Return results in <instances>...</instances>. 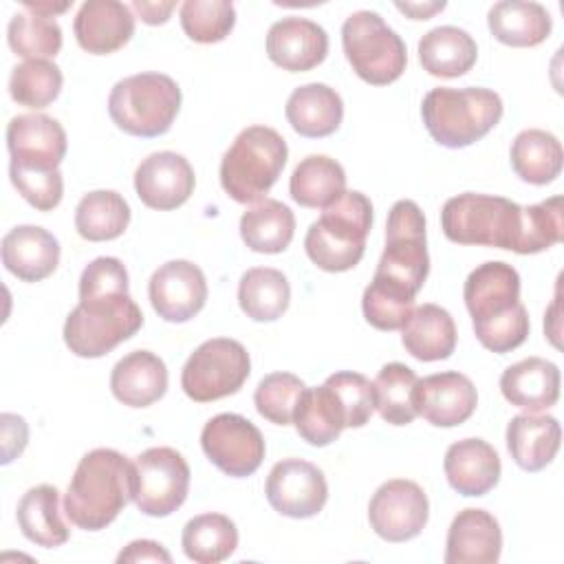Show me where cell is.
<instances>
[{
    "label": "cell",
    "instance_id": "obj_1",
    "mask_svg": "<svg viewBox=\"0 0 564 564\" xmlns=\"http://www.w3.org/2000/svg\"><path fill=\"white\" fill-rule=\"evenodd\" d=\"M119 258H95L79 278V304L64 322V344L84 359L108 355L143 326V313L128 291Z\"/></svg>",
    "mask_w": 564,
    "mask_h": 564
},
{
    "label": "cell",
    "instance_id": "obj_2",
    "mask_svg": "<svg viewBox=\"0 0 564 564\" xmlns=\"http://www.w3.org/2000/svg\"><path fill=\"white\" fill-rule=\"evenodd\" d=\"M463 300L476 339L487 350L505 355L524 344L531 324L520 302V275L511 264L500 260L478 264L465 280Z\"/></svg>",
    "mask_w": 564,
    "mask_h": 564
},
{
    "label": "cell",
    "instance_id": "obj_3",
    "mask_svg": "<svg viewBox=\"0 0 564 564\" xmlns=\"http://www.w3.org/2000/svg\"><path fill=\"white\" fill-rule=\"evenodd\" d=\"M132 500V463L117 449L82 456L64 496L66 518L84 531L106 529Z\"/></svg>",
    "mask_w": 564,
    "mask_h": 564
},
{
    "label": "cell",
    "instance_id": "obj_4",
    "mask_svg": "<svg viewBox=\"0 0 564 564\" xmlns=\"http://www.w3.org/2000/svg\"><path fill=\"white\" fill-rule=\"evenodd\" d=\"M372 227V203L361 192H344L335 203L322 209L304 236V249L311 262L328 273L350 271L366 251V238Z\"/></svg>",
    "mask_w": 564,
    "mask_h": 564
},
{
    "label": "cell",
    "instance_id": "obj_5",
    "mask_svg": "<svg viewBox=\"0 0 564 564\" xmlns=\"http://www.w3.org/2000/svg\"><path fill=\"white\" fill-rule=\"evenodd\" d=\"M421 117L438 145L467 148L498 126L502 99L498 93L480 86H438L423 97Z\"/></svg>",
    "mask_w": 564,
    "mask_h": 564
},
{
    "label": "cell",
    "instance_id": "obj_6",
    "mask_svg": "<svg viewBox=\"0 0 564 564\" xmlns=\"http://www.w3.org/2000/svg\"><path fill=\"white\" fill-rule=\"evenodd\" d=\"M430 273L425 242V216L414 200H397L388 212L386 247L372 275V284L414 300Z\"/></svg>",
    "mask_w": 564,
    "mask_h": 564
},
{
    "label": "cell",
    "instance_id": "obj_7",
    "mask_svg": "<svg viewBox=\"0 0 564 564\" xmlns=\"http://www.w3.org/2000/svg\"><path fill=\"white\" fill-rule=\"evenodd\" d=\"M441 229L456 245H480L520 253L522 207L505 196L465 192L445 200Z\"/></svg>",
    "mask_w": 564,
    "mask_h": 564
},
{
    "label": "cell",
    "instance_id": "obj_8",
    "mask_svg": "<svg viewBox=\"0 0 564 564\" xmlns=\"http://www.w3.org/2000/svg\"><path fill=\"white\" fill-rule=\"evenodd\" d=\"M284 137L269 126L245 128L220 161V185L236 203H256L275 185L286 165Z\"/></svg>",
    "mask_w": 564,
    "mask_h": 564
},
{
    "label": "cell",
    "instance_id": "obj_9",
    "mask_svg": "<svg viewBox=\"0 0 564 564\" xmlns=\"http://www.w3.org/2000/svg\"><path fill=\"white\" fill-rule=\"evenodd\" d=\"M181 110V88L163 73H137L119 79L108 97L115 126L132 137L165 134Z\"/></svg>",
    "mask_w": 564,
    "mask_h": 564
},
{
    "label": "cell",
    "instance_id": "obj_10",
    "mask_svg": "<svg viewBox=\"0 0 564 564\" xmlns=\"http://www.w3.org/2000/svg\"><path fill=\"white\" fill-rule=\"evenodd\" d=\"M341 46L357 77L372 86L397 82L408 64V51L401 35L390 29L379 13L368 9L346 18L341 24Z\"/></svg>",
    "mask_w": 564,
    "mask_h": 564
},
{
    "label": "cell",
    "instance_id": "obj_11",
    "mask_svg": "<svg viewBox=\"0 0 564 564\" xmlns=\"http://www.w3.org/2000/svg\"><path fill=\"white\" fill-rule=\"evenodd\" d=\"M247 348L229 337L203 341L181 370V388L196 403H209L236 394L249 379Z\"/></svg>",
    "mask_w": 564,
    "mask_h": 564
},
{
    "label": "cell",
    "instance_id": "obj_12",
    "mask_svg": "<svg viewBox=\"0 0 564 564\" xmlns=\"http://www.w3.org/2000/svg\"><path fill=\"white\" fill-rule=\"evenodd\" d=\"M189 465L172 447H150L132 463V500L152 518L174 513L189 491Z\"/></svg>",
    "mask_w": 564,
    "mask_h": 564
},
{
    "label": "cell",
    "instance_id": "obj_13",
    "mask_svg": "<svg viewBox=\"0 0 564 564\" xmlns=\"http://www.w3.org/2000/svg\"><path fill=\"white\" fill-rule=\"evenodd\" d=\"M200 447L212 465L231 478L251 476L264 460V438L245 416L223 412L212 416L200 432Z\"/></svg>",
    "mask_w": 564,
    "mask_h": 564
},
{
    "label": "cell",
    "instance_id": "obj_14",
    "mask_svg": "<svg viewBox=\"0 0 564 564\" xmlns=\"http://www.w3.org/2000/svg\"><path fill=\"white\" fill-rule=\"evenodd\" d=\"M430 516V502L421 485L405 478L383 482L370 498L368 520L372 531L386 542L416 538Z\"/></svg>",
    "mask_w": 564,
    "mask_h": 564
},
{
    "label": "cell",
    "instance_id": "obj_15",
    "mask_svg": "<svg viewBox=\"0 0 564 564\" xmlns=\"http://www.w3.org/2000/svg\"><path fill=\"white\" fill-rule=\"evenodd\" d=\"M269 505L295 520L317 516L328 500V485L322 469L302 458H284L275 463L264 482Z\"/></svg>",
    "mask_w": 564,
    "mask_h": 564
},
{
    "label": "cell",
    "instance_id": "obj_16",
    "mask_svg": "<svg viewBox=\"0 0 564 564\" xmlns=\"http://www.w3.org/2000/svg\"><path fill=\"white\" fill-rule=\"evenodd\" d=\"M148 295L161 319L183 324L203 311L207 302V280L198 264L170 260L152 273Z\"/></svg>",
    "mask_w": 564,
    "mask_h": 564
},
{
    "label": "cell",
    "instance_id": "obj_17",
    "mask_svg": "<svg viewBox=\"0 0 564 564\" xmlns=\"http://www.w3.org/2000/svg\"><path fill=\"white\" fill-rule=\"evenodd\" d=\"M196 185L189 161L172 150L148 154L134 172V189L139 200L159 212H170L187 203Z\"/></svg>",
    "mask_w": 564,
    "mask_h": 564
},
{
    "label": "cell",
    "instance_id": "obj_18",
    "mask_svg": "<svg viewBox=\"0 0 564 564\" xmlns=\"http://www.w3.org/2000/svg\"><path fill=\"white\" fill-rule=\"evenodd\" d=\"M66 132L62 123L48 115H18L7 126L9 165L26 170H59L66 156Z\"/></svg>",
    "mask_w": 564,
    "mask_h": 564
},
{
    "label": "cell",
    "instance_id": "obj_19",
    "mask_svg": "<svg viewBox=\"0 0 564 564\" xmlns=\"http://www.w3.org/2000/svg\"><path fill=\"white\" fill-rule=\"evenodd\" d=\"M414 403L416 412L430 425L456 427L474 414L478 405V392L467 375L447 370L419 379Z\"/></svg>",
    "mask_w": 564,
    "mask_h": 564
},
{
    "label": "cell",
    "instance_id": "obj_20",
    "mask_svg": "<svg viewBox=\"0 0 564 564\" xmlns=\"http://www.w3.org/2000/svg\"><path fill=\"white\" fill-rule=\"evenodd\" d=\"M267 55L289 73L311 70L328 55V33L313 20L282 18L269 26Z\"/></svg>",
    "mask_w": 564,
    "mask_h": 564
},
{
    "label": "cell",
    "instance_id": "obj_21",
    "mask_svg": "<svg viewBox=\"0 0 564 564\" xmlns=\"http://www.w3.org/2000/svg\"><path fill=\"white\" fill-rule=\"evenodd\" d=\"M73 31L86 53L108 55L134 35V15L128 4L117 0H86L73 20Z\"/></svg>",
    "mask_w": 564,
    "mask_h": 564
},
{
    "label": "cell",
    "instance_id": "obj_22",
    "mask_svg": "<svg viewBox=\"0 0 564 564\" xmlns=\"http://www.w3.org/2000/svg\"><path fill=\"white\" fill-rule=\"evenodd\" d=\"M502 531L498 520L476 507L458 511L445 542V564H494L500 560Z\"/></svg>",
    "mask_w": 564,
    "mask_h": 564
},
{
    "label": "cell",
    "instance_id": "obj_23",
    "mask_svg": "<svg viewBox=\"0 0 564 564\" xmlns=\"http://www.w3.org/2000/svg\"><path fill=\"white\" fill-rule=\"evenodd\" d=\"M443 469L449 487L474 498L491 491L500 480V456L482 438H463L447 447Z\"/></svg>",
    "mask_w": 564,
    "mask_h": 564
},
{
    "label": "cell",
    "instance_id": "obj_24",
    "mask_svg": "<svg viewBox=\"0 0 564 564\" xmlns=\"http://www.w3.org/2000/svg\"><path fill=\"white\" fill-rule=\"evenodd\" d=\"M2 264L22 282H40L59 264L57 238L37 225H18L2 238Z\"/></svg>",
    "mask_w": 564,
    "mask_h": 564
},
{
    "label": "cell",
    "instance_id": "obj_25",
    "mask_svg": "<svg viewBox=\"0 0 564 564\" xmlns=\"http://www.w3.org/2000/svg\"><path fill=\"white\" fill-rule=\"evenodd\" d=\"M115 399L128 408H148L167 390L165 361L150 350H132L110 372Z\"/></svg>",
    "mask_w": 564,
    "mask_h": 564
},
{
    "label": "cell",
    "instance_id": "obj_26",
    "mask_svg": "<svg viewBox=\"0 0 564 564\" xmlns=\"http://www.w3.org/2000/svg\"><path fill=\"white\" fill-rule=\"evenodd\" d=\"M502 397L527 412L549 410L560 399V368L542 357H527L500 375Z\"/></svg>",
    "mask_w": 564,
    "mask_h": 564
},
{
    "label": "cell",
    "instance_id": "obj_27",
    "mask_svg": "<svg viewBox=\"0 0 564 564\" xmlns=\"http://www.w3.org/2000/svg\"><path fill=\"white\" fill-rule=\"evenodd\" d=\"M291 128L308 139H322L333 134L344 119V101L328 84L311 82L297 86L284 106Z\"/></svg>",
    "mask_w": 564,
    "mask_h": 564
},
{
    "label": "cell",
    "instance_id": "obj_28",
    "mask_svg": "<svg viewBox=\"0 0 564 564\" xmlns=\"http://www.w3.org/2000/svg\"><path fill=\"white\" fill-rule=\"evenodd\" d=\"M560 441V423L549 414H518L507 425V449L513 463L524 471L544 469L555 458Z\"/></svg>",
    "mask_w": 564,
    "mask_h": 564
},
{
    "label": "cell",
    "instance_id": "obj_29",
    "mask_svg": "<svg viewBox=\"0 0 564 564\" xmlns=\"http://www.w3.org/2000/svg\"><path fill=\"white\" fill-rule=\"evenodd\" d=\"M403 348L419 361L447 359L456 348V324L438 304H421L401 328Z\"/></svg>",
    "mask_w": 564,
    "mask_h": 564
},
{
    "label": "cell",
    "instance_id": "obj_30",
    "mask_svg": "<svg viewBox=\"0 0 564 564\" xmlns=\"http://www.w3.org/2000/svg\"><path fill=\"white\" fill-rule=\"evenodd\" d=\"M478 59L476 40L458 26L445 24L427 31L419 40V62L432 77H460Z\"/></svg>",
    "mask_w": 564,
    "mask_h": 564
},
{
    "label": "cell",
    "instance_id": "obj_31",
    "mask_svg": "<svg viewBox=\"0 0 564 564\" xmlns=\"http://www.w3.org/2000/svg\"><path fill=\"white\" fill-rule=\"evenodd\" d=\"M293 425L297 434L313 447H326L339 438L346 425V412L335 390L324 381L315 388H304L295 412Z\"/></svg>",
    "mask_w": 564,
    "mask_h": 564
},
{
    "label": "cell",
    "instance_id": "obj_32",
    "mask_svg": "<svg viewBox=\"0 0 564 564\" xmlns=\"http://www.w3.org/2000/svg\"><path fill=\"white\" fill-rule=\"evenodd\" d=\"M491 35L507 46H538L553 29V20L540 2L527 0H502L496 2L487 13Z\"/></svg>",
    "mask_w": 564,
    "mask_h": 564
},
{
    "label": "cell",
    "instance_id": "obj_33",
    "mask_svg": "<svg viewBox=\"0 0 564 564\" xmlns=\"http://www.w3.org/2000/svg\"><path fill=\"white\" fill-rule=\"evenodd\" d=\"M15 518L22 535L37 546L55 549L68 540V527L59 513V491L53 485L31 487L20 498Z\"/></svg>",
    "mask_w": 564,
    "mask_h": 564
},
{
    "label": "cell",
    "instance_id": "obj_34",
    "mask_svg": "<svg viewBox=\"0 0 564 564\" xmlns=\"http://www.w3.org/2000/svg\"><path fill=\"white\" fill-rule=\"evenodd\" d=\"M295 234V216L282 200L262 198L240 216V238L256 253H282Z\"/></svg>",
    "mask_w": 564,
    "mask_h": 564
},
{
    "label": "cell",
    "instance_id": "obj_35",
    "mask_svg": "<svg viewBox=\"0 0 564 564\" xmlns=\"http://www.w3.org/2000/svg\"><path fill=\"white\" fill-rule=\"evenodd\" d=\"M511 167L531 185H549L562 172V143L553 132L529 128L516 134L511 143Z\"/></svg>",
    "mask_w": 564,
    "mask_h": 564
},
{
    "label": "cell",
    "instance_id": "obj_36",
    "mask_svg": "<svg viewBox=\"0 0 564 564\" xmlns=\"http://www.w3.org/2000/svg\"><path fill=\"white\" fill-rule=\"evenodd\" d=\"M289 192L297 205L324 209L346 192V172L335 159L311 154L295 165Z\"/></svg>",
    "mask_w": 564,
    "mask_h": 564
},
{
    "label": "cell",
    "instance_id": "obj_37",
    "mask_svg": "<svg viewBox=\"0 0 564 564\" xmlns=\"http://www.w3.org/2000/svg\"><path fill=\"white\" fill-rule=\"evenodd\" d=\"M291 286L282 271L253 267L242 273L238 284V304L253 322H275L289 308Z\"/></svg>",
    "mask_w": 564,
    "mask_h": 564
},
{
    "label": "cell",
    "instance_id": "obj_38",
    "mask_svg": "<svg viewBox=\"0 0 564 564\" xmlns=\"http://www.w3.org/2000/svg\"><path fill=\"white\" fill-rule=\"evenodd\" d=\"M130 223V205L115 189H95L82 196L75 209V229L84 240L119 238Z\"/></svg>",
    "mask_w": 564,
    "mask_h": 564
},
{
    "label": "cell",
    "instance_id": "obj_39",
    "mask_svg": "<svg viewBox=\"0 0 564 564\" xmlns=\"http://www.w3.org/2000/svg\"><path fill=\"white\" fill-rule=\"evenodd\" d=\"M187 560L196 564H218L238 546V529L223 513H200L187 520L181 535Z\"/></svg>",
    "mask_w": 564,
    "mask_h": 564
},
{
    "label": "cell",
    "instance_id": "obj_40",
    "mask_svg": "<svg viewBox=\"0 0 564 564\" xmlns=\"http://www.w3.org/2000/svg\"><path fill=\"white\" fill-rule=\"evenodd\" d=\"M416 383V372L401 361H390L377 372L372 381L375 408L386 423L408 425L419 416L414 403Z\"/></svg>",
    "mask_w": 564,
    "mask_h": 564
},
{
    "label": "cell",
    "instance_id": "obj_41",
    "mask_svg": "<svg viewBox=\"0 0 564 564\" xmlns=\"http://www.w3.org/2000/svg\"><path fill=\"white\" fill-rule=\"evenodd\" d=\"M9 48L24 59H48L62 48V29L55 18L29 9L11 15L7 26Z\"/></svg>",
    "mask_w": 564,
    "mask_h": 564
},
{
    "label": "cell",
    "instance_id": "obj_42",
    "mask_svg": "<svg viewBox=\"0 0 564 564\" xmlns=\"http://www.w3.org/2000/svg\"><path fill=\"white\" fill-rule=\"evenodd\" d=\"M62 70L51 59H26L11 70L9 95L15 104L40 110L62 93Z\"/></svg>",
    "mask_w": 564,
    "mask_h": 564
},
{
    "label": "cell",
    "instance_id": "obj_43",
    "mask_svg": "<svg viewBox=\"0 0 564 564\" xmlns=\"http://www.w3.org/2000/svg\"><path fill=\"white\" fill-rule=\"evenodd\" d=\"M178 15L185 35L198 44L223 42L236 24V9L229 0H185Z\"/></svg>",
    "mask_w": 564,
    "mask_h": 564
},
{
    "label": "cell",
    "instance_id": "obj_44",
    "mask_svg": "<svg viewBox=\"0 0 564 564\" xmlns=\"http://www.w3.org/2000/svg\"><path fill=\"white\" fill-rule=\"evenodd\" d=\"M564 238L562 198L551 196L542 203L522 207V236L520 256L540 253Z\"/></svg>",
    "mask_w": 564,
    "mask_h": 564
},
{
    "label": "cell",
    "instance_id": "obj_45",
    "mask_svg": "<svg viewBox=\"0 0 564 564\" xmlns=\"http://www.w3.org/2000/svg\"><path fill=\"white\" fill-rule=\"evenodd\" d=\"M304 388V381L291 372H271L262 377L253 392L258 414L275 425L293 423V412Z\"/></svg>",
    "mask_w": 564,
    "mask_h": 564
},
{
    "label": "cell",
    "instance_id": "obj_46",
    "mask_svg": "<svg viewBox=\"0 0 564 564\" xmlns=\"http://www.w3.org/2000/svg\"><path fill=\"white\" fill-rule=\"evenodd\" d=\"M9 176L18 194L37 212H51L62 203L64 178L59 170H26L9 165Z\"/></svg>",
    "mask_w": 564,
    "mask_h": 564
},
{
    "label": "cell",
    "instance_id": "obj_47",
    "mask_svg": "<svg viewBox=\"0 0 564 564\" xmlns=\"http://www.w3.org/2000/svg\"><path fill=\"white\" fill-rule=\"evenodd\" d=\"M326 383L335 390L346 412L348 427H364L375 410V388L368 377L350 370L326 377Z\"/></svg>",
    "mask_w": 564,
    "mask_h": 564
},
{
    "label": "cell",
    "instance_id": "obj_48",
    "mask_svg": "<svg viewBox=\"0 0 564 564\" xmlns=\"http://www.w3.org/2000/svg\"><path fill=\"white\" fill-rule=\"evenodd\" d=\"M361 311L366 322L377 330H399L410 319L414 300L399 297L375 284H368L361 295Z\"/></svg>",
    "mask_w": 564,
    "mask_h": 564
},
{
    "label": "cell",
    "instance_id": "obj_49",
    "mask_svg": "<svg viewBox=\"0 0 564 564\" xmlns=\"http://www.w3.org/2000/svg\"><path fill=\"white\" fill-rule=\"evenodd\" d=\"M0 427H2V465H7L24 452L29 441V427L22 416L9 414V412L0 416Z\"/></svg>",
    "mask_w": 564,
    "mask_h": 564
},
{
    "label": "cell",
    "instance_id": "obj_50",
    "mask_svg": "<svg viewBox=\"0 0 564 564\" xmlns=\"http://www.w3.org/2000/svg\"><path fill=\"white\" fill-rule=\"evenodd\" d=\"M117 562H172V555L163 549V544L154 542V540H134L130 542L119 555Z\"/></svg>",
    "mask_w": 564,
    "mask_h": 564
},
{
    "label": "cell",
    "instance_id": "obj_51",
    "mask_svg": "<svg viewBox=\"0 0 564 564\" xmlns=\"http://www.w3.org/2000/svg\"><path fill=\"white\" fill-rule=\"evenodd\" d=\"M176 2L167 0V2H145V0H134L132 9L141 15V20L145 24H165L170 20V13L174 11Z\"/></svg>",
    "mask_w": 564,
    "mask_h": 564
},
{
    "label": "cell",
    "instance_id": "obj_52",
    "mask_svg": "<svg viewBox=\"0 0 564 564\" xmlns=\"http://www.w3.org/2000/svg\"><path fill=\"white\" fill-rule=\"evenodd\" d=\"M394 7L412 20H430L434 13L445 9V2H397Z\"/></svg>",
    "mask_w": 564,
    "mask_h": 564
},
{
    "label": "cell",
    "instance_id": "obj_53",
    "mask_svg": "<svg viewBox=\"0 0 564 564\" xmlns=\"http://www.w3.org/2000/svg\"><path fill=\"white\" fill-rule=\"evenodd\" d=\"M73 2H22L24 9L33 11V13H40V15H46V18H55L57 13H64Z\"/></svg>",
    "mask_w": 564,
    "mask_h": 564
}]
</instances>
